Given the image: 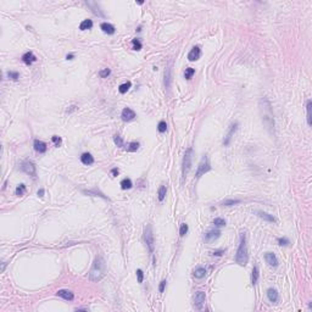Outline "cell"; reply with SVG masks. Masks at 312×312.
Wrapping results in <instances>:
<instances>
[{
	"label": "cell",
	"mask_w": 312,
	"mask_h": 312,
	"mask_svg": "<svg viewBox=\"0 0 312 312\" xmlns=\"http://www.w3.org/2000/svg\"><path fill=\"white\" fill-rule=\"evenodd\" d=\"M260 112H261V118L262 123L264 124L266 129L273 134L274 133V118H273V112H272V105L267 98H262L260 100Z\"/></svg>",
	"instance_id": "cell-1"
},
{
	"label": "cell",
	"mask_w": 312,
	"mask_h": 312,
	"mask_svg": "<svg viewBox=\"0 0 312 312\" xmlns=\"http://www.w3.org/2000/svg\"><path fill=\"white\" fill-rule=\"evenodd\" d=\"M106 274V262L101 256H98L94 260V263L89 272V279L91 282H99Z\"/></svg>",
	"instance_id": "cell-2"
},
{
	"label": "cell",
	"mask_w": 312,
	"mask_h": 312,
	"mask_svg": "<svg viewBox=\"0 0 312 312\" xmlns=\"http://www.w3.org/2000/svg\"><path fill=\"white\" fill-rule=\"evenodd\" d=\"M235 261L239 263L240 266H245L249 261V255H247V245H246V235L245 233L241 234L240 237V244L238 247V251L235 255Z\"/></svg>",
	"instance_id": "cell-3"
},
{
	"label": "cell",
	"mask_w": 312,
	"mask_h": 312,
	"mask_svg": "<svg viewBox=\"0 0 312 312\" xmlns=\"http://www.w3.org/2000/svg\"><path fill=\"white\" fill-rule=\"evenodd\" d=\"M192 161H193V149L189 148V149H186V151L184 154V157H183V165H182L183 178H185L186 176H188L189 171L192 168Z\"/></svg>",
	"instance_id": "cell-4"
},
{
	"label": "cell",
	"mask_w": 312,
	"mask_h": 312,
	"mask_svg": "<svg viewBox=\"0 0 312 312\" xmlns=\"http://www.w3.org/2000/svg\"><path fill=\"white\" fill-rule=\"evenodd\" d=\"M209 171H211V165H210L209 157L205 155L204 157H202V160L200 161L199 166H198V171H196L195 177H196V178H200L202 175H205L206 172H209Z\"/></svg>",
	"instance_id": "cell-5"
},
{
	"label": "cell",
	"mask_w": 312,
	"mask_h": 312,
	"mask_svg": "<svg viewBox=\"0 0 312 312\" xmlns=\"http://www.w3.org/2000/svg\"><path fill=\"white\" fill-rule=\"evenodd\" d=\"M144 241L146 246L149 247V251L154 253V234H152V228L150 224H148L144 229Z\"/></svg>",
	"instance_id": "cell-6"
},
{
	"label": "cell",
	"mask_w": 312,
	"mask_h": 312,
	"mask_svg": "<svg viewBox=\"0 0 312 312\" xmlns=\"http://www.w3.org/2000/svg\"><path fill=\"white\" fill-rule=\"evenodd\" d=\"M21 169L25 173L29 175V176H36L37 175V169H36V165L30 161H25L21 165Z\"/></svg>",
	"instance_id": "cell-7"
},
{
	"label": "cell",
	"mask_w": 312,
	"mask_h": 312,
	"mask_svg": "<svg viewBox=\"0 0 312 312\" xmlns=\"http://www.w3.org/2000/svg\"><path fill=\"white\" fill-rule=\"evenodd\" d=\"M205 300H206V294L204 291H198L195 293V296H194V306L196 308H201L202 305L205 304Z\"/></svg>",
	"instance_id": "cell-8"
},
{
	"label": "cell",
	"mask_w": 312,
	"mask_h": 312,
	"mask_svg": "<svg viewBox=\"0 0 312 312\" xmlns=\"http://www.w3.org/2000/svg\"><path fill=\"white\" fill-rule=\"evenodd\" d=\"M135 116H137L135 112L132 110V108H129V107H124L123 110H122V114H121V117H122V120H123L124 122H129V121L134 120Z\"/></svg>",
	"instance_id": "cell-9"
},
{
	"label": "cell",
	"mask_w": 312,
	"mask_h": 312,
	"mask_svg": "<svg viewBox=\"0 0 312 312\" xmlns=\"http://www.w3.org/2000/svg\"><path fill=\"white\" fill-rule=\"evenodd\" d=\"M264 260H266V262L272 267H277L278 266V259H277V256L273 253H266V254H264Z\"/></svg>",
	"instance_id": "cell-10"
},
{
	"label": "cell",
	"mask_w": 312,
	"mask_h": 312,
	"mask_svg": "<svg viewBox=\"0 0 312 312\" xmlns=\"http://www.w3.org/2000/svg\"><path fill=\"white\" fill-rule=\"evenodd\" d=\"M238 129V123H234V124H232V126L229 127V131H228V134L226 135V139L223 140V144H224V146H227V145H229V143H230V139H232V137H233V134L235 133V131Z\"/></svg>",
	"instance_id": "cell-11"
},
{
	"label": "cell",
	"mask_w": 312,
	"mask_h": 312,
	"mask_svg": "<svg viewBox=\"0 0 312 312\" xmlns=\"http://www.w3.org/2000/svg\"><path fill=\"white\" fill-rule=\"evenodd\" d=\"M220 235H221V232L220 230H210V232H207L206 234H205V237H204V239H205V241L206 243H211V241H213L215 239H217V238H220Z\"/></svg>",
	"instance_id": "cell-12"
},
{
	"label": "cell",
	"mask_w": 312,
	"mask_h": 312,
	"mask_svg": "<svg viewBox=\"0 0 312 312\" xmlns=\"http://www.w3.org/2000/svg\"><path fill=\"white\" fill-rule=\"evenodd\" d=\"M171 83H172V67H171V65H169L165 70V87L167 89H169Z\"/></svg>",
	"instance_id": "cell-13"
},
{
	"label": "cell",
	"mask_w": 312,
	"mask_h": 312,
	"mask_svg": "<svg viewBox=\"0 0 312 312\" xmlns=\"http://www.w3.org/2000/svg\"><path fill=\"white\" fill-rule=\"evenodd\" d=\"M200 56H201V50H200L199 46H194V48L190 50V53L188 54L189 61H196V60L200 59Z\"/></svg>",
	"instance_id": "cell-14"
},
{
	"label": "cell",
	"mask_w": 312,
	"mask_h": 312,
	"mask_svg": "<svg viewBox=\"0 0 312 312\" xmlns=\"http://www.w3.org/2000/svg\"><path fill=\"white\" fill-rule=\"evenodd\" d=\"M22 61L25 62L26 65H32L34 61H37V57H36V55H34L32 51H27L26 54H23Z\"/></svg>",
	"instance_id": "cell-15"
},
{
	"label": "cell",
	"mask_w": 312,
	"mask_h": 312,
	"mask_svg": "<svg viewBox=\"0 0 312 312\" xmlns=\"http://www.w3.org/2000/svg\"><path fill=\"white\" fill-rule=\"evenodd\" d=\"M57 295L60 296V298H62V299L67 300V301H72V300L74 299V295H73V293H72V291H70V290H65V289L59 290V291H57Z\"/></svg>",
	"instance_id": "cell-16"
},
{
	"label": "cell",
	"mask_w": 312,
	"mask_h": 312,
	"mask_svg": "<svg viewBox=\"0 0 312 312\" xmlns=\"http://www.w3.org/2000/svg\"><path fill=\"white\" fill-rule=\"evenodd\" d=\"M81 161H82L83 165L89 166V165H93V163H94V157L91 156V154H89V152H84V154L81 156Z\"/></svg>",
	"instance_id": "cell-17"
},
{
	"label": "cell",
	"mask_w": 312,
	"mask_h": 312,
	"mask_svg": "<svg viewBox=\"0 0 312 312\" xmlns=\"http://www.w3.org/2000/svg\"><path fill=\"white\" fill-rule=\"evenodd\" d=\"M34 149H36V151L40 152V154H44L46 151V149H48V146H46V144L44 142L37 139V140H34Z\"/></svg>",
	"instance_id": "cell-18"
},
{
	"label": "cell",
	"mask_w": 312,
	"mask_h": 312,
	"mask_svg": "<svg viewBox=\"0 0 312 312\" xmlns=\"http://www.w3.org/2000/svg\"><path fill=\"white\" fill-rule=\"evenodd\" d=\"M100 28L103 29L104 33H107V34H114V33H115V27H114L111 23L104 22V23L100 25Z\"/></svg>",
	"instance_id": "cell-19"
},
{
	"label": "cell",
	"mask_w": 312,
	"mask_h": 312,
	"mask_svg": "<svg viewBox=\"0 0 312 312\" xmlns=\"http://www.w3.org/2000/svg\"><path fill=\"white\" fill-rule=\"evenodd\" d=\"M267 296H268V300L271 302H277L278 301V291L273 288H270L267 290Z\"/></svg>",
	"instance_id": "cell-20"
},
{
	"label": "cell",
	"mask_w": 312,
	"mask_h": 312,
	"mask_svg": "<svg viewBox=\"0 0 312 312\" xmlns=\"http://www.w3.org/2000/svg\"><path fill=\"white\" fill-rule=\"evenodd\" d=\"M256 213H257V216H259V217H261L262 220H264V221H268V222H276V218H274L272 215L267 213V212H263V211H257Z\"/></svg>",
	"instance_id": "cell-21"
},
{
	"label": "cell",
	"mask_w": 312,
	"mask_h": 312,
	"mask_svg": "<svg viewBox=\"0 0 312 312\" xmlns=\"http://www.w3.org/2000/svg\"><path fill=\"white\" fill-rule=\"evenodd\" d=\"M83 193H84V194H88V195H93V196H100V198H103V199H105V200H108L107 196H105L101 192H99V190H97V189H93V190H83Z\"/></svg>",
	"instance_id": "cell-22"
},
{
	"label": "cell",
	"mask_w": 312,
	"mask_h": 312,
	"mask_svg": "<svg viewBox=\"0 0 312 312\" xmlns=\"http://www.w3.org/2000/svg\"><path fill=\"white\" fill-rule=\"evenodd\" d=\"M91 27H93V21H91V20H84V21H82V23L79 25V29H81V30L91 29Z\"/></svg>",
	"instance_id": "cell-23"
},
{
	"label": "cell",
	"mask_w": 312,
	"mask_h": 312,
	"mask_svg": "<svg viewBox=\"0 0 312 312\" xmlns=\"http://www.w3.org/2000/svg\"><path fill=\"white\" fill-rule=\"evenodd\" d=\"M132 186H133V184H132V181H131L129 178H124V179L121 182V188H122L123 190L131 189Z\"/></svg>",
	"instance_id": "cell-24"
},
{
	"label": "cell",
	"mask_w": 312,
	"mask_h": 312,
	"mask_svg": "<svg viewBox=\"0 0 312 312\" xmlns=\"http://www.w3.org/2000/svg\"><path fill=\"white\" fill-rule=\"evenodd\" d=\"M131 87H132V83L131 82H126V83H123V84H121L118 87V91L121 93V94H126V93L129 90Z\"/></svg>",
	"instance_id": "cell-25"
},
{
	"label": "cell",
	"mask_w": 312,
	"mask_h": 312,
	"mask_svg": "<svg viewBox=\"0 0 312 312\" xmlns=\"http://www.w3.org/2000/svg\"><path fill=\"white\" fill-rule=\"evenodd\" d=\"M259 268L255 266L254 268H253V273H251V283H253V285H255L256 283H257V280H259Z\"/></svg>",
	"instance_id": "cell-26"
},
{
	"label": "cell",
	"mask_w": 312,
	"mask_h": 312,
	"mask_svg": "<svg viewBox=\"0 0 312 312\" xmlns=\"http://www.w3.org/2000/svg\"><path fill=\"white\" fill-rule=\"evenodd\" d=\"M205 274H206V270L204 268V267H199V268H196L195 271H194V277L195 278H202V277H205Z\"/></svg>",
	"instance_id": "cell-27"
},
{
	"label": "cell",
	"mask_w": 312,
	"mask_h": 312,
	"mask_svg": "<svg viewBox=\"0 0 312 312\" xmlns=\"http://www.w3.org/2000/svg\"><path fill=\"white\" fill-rule=\"evenodd\" d=\"M166 193H167V188L166 185H161L159 188V192H157V195H159V200L160 201H163L165 196H166Z\"/></svg>",
	"instance_id": "cell-28"
},
{
	"label": "cell",
	"mask_w": 312,
	"mask_h": 312,
	"mask_svg": "<svg viewBox=\"0 0 312 312\" xmlns=\"http://www.w3.org/2000/svg\"><path fill=\"white\" fill-rule=\"evenodd\" d=\"M239 202H240V200H238V199H228V200L222 201V205L223 206H233V205L239 204Z\"/></svg>",
	"instance_id": "cell-29"
},
{
	"label": "cell",
	"mask_w": 312,
	"mask_h": 312,
	"mask_svg": "<svg viewBox=\"0 0 312 312\" xmlns=\"http://www.w3.org/2000/svg\"><path fill=\"white\" fill-rule=\"evenodd\" d=\"M311 107H312V103L311 100H307V105H306V110H307V124L311 126Z\"/></svg>",
	"instance_id": "cell-30"
},
{
	"label": "cell",
	"mask_w": 312,
	"mask_h": 312,
	"mask_svg": "<svg viewBox=\"0 0 312 312\" xmlns=\"http://www.w3.org/2000/svg\"><path fill=\"white\" fill-rule=\"evenodd\" d=\"M194 74H195V70H194V68H192V67L185 68V71H184V77H185V79H190V78H192Z\"/></svg>",
	"instance_id": "cell-31"
},
{
	"label": "cell",
	"mask_w": 312,
	"mask_h": 312,
	"mask_svg": "<svg viewBox=\"0 0 312 312\" xmlns=\"http://www.w3.org/2000/svg\"><path fill=\"white\" fill-rule=\"evenodd\" d=\"M139 146H140V145H139L138 142H132V143H129L127 150H128L129 152H134V151H137V150L139 149Z\"/></svg>",
	"instance_id": "cell-32"
},
{
	"label": "cell",
	"mask_w": 312,
	"mask_h": 312,
	"mask_svg": "<svg viewBox=\"0 0 312 312\" xmlns=\"http://www.w3.org/2000/svg\"><path fill=\"white\" fill-rule=\"evenodd\" d=\"M7 77L10 78V79H12V81H17L20 78V73L16 72V71H9L7 72Z\"/></svg>",
	"instance_id": "cell-33"
},
{
	"label": "cell",
	"mask_w": 312,
	"mask_h": 312,
	"mask_svg": "<svg viewBox=\"0 0 312 312\" xmlns=\"http://www.w3.org/2000/svg\"><path fill=\"white\" fill-rule=\"evenodd\" d=\"M157 129H159L160 133H165V132L167 131V123H166L165 121L159 122V124H157Z\"/></svg>",
	"instance_id": "cell-34"
},
{
	"label": "cell",
	"mask_w": 312,
	"mask_h": 312,
	"mask_svg": "<svg viewBox=\"0 0 312 312\" xmlns=\"http://www.w3.org/2000/svg\"><path fill=\"white\" fill-rule=\"evenodd\" d=\"M25 192H26V185L25 184H20L17 188H16V195H19V196H22L23 194H25Z\"/></svg>",
	"instance_id": "cell-35"
},
{
	"label": "cell",
	"mask_w": 312,
	"mask_h": 312,
	"mask_svg": "<svg viewBox=\"0 0 312 312\" xmlns=\"http://www.w3.org/2000/svg\"><path fill=\"white\" fill-rule=\"evenodd\" d=\"M132 44H133V49H134V50L139 51L140 49H142V43H140L139 39H133V40H132Z\"/></svg>",
	"instance_id": "cell-36"
},
{
	"label": "cell",
	"mask_w": 312,
	"mask_h": 312,
	"mask_svg": "<svg viewBox=\"0 0 312 312\" xmlns=\"http://www.w3.org/2000/svg\"><path fill=\"white\" fill-rule=\"evenodd\" d=\"M213 224H215L216 227H223V226H226V221L223 220V218H215V220H213Z\"/></svg>",
	"instance_id": "cell-37"
},
{
	"label": "cell",
	"mask_w": 312,
	"mask_h": 312,
	"mask_svg": "<svg viewBox=\"0 0 312 312\" xmlns=\"http://www.w3.org/2000/svg\"><path fill=\"white\" fill-rule=\"evenodd\" d=\"M114 142H115V144H116L117 146L123 148V140H122V138H121L118 134H116V135L114 137Z\"/></svg>",
	"instance_id": "cell-38"
},
{
	"label": "cell",
	"mask_w": 312,
	"mask_h": 312,
	"mask_svg": "<svg viewBox=\"0 0 312 312\" xmlns=\"http://www.w3.org/2000/svg\"><path fill=\"white\" fill-rule=\"evenodd\" d=\"M186 232H188V224H186V223H182L181 229H179V235H181V237H184L185 234H186Z\"/></svg>",
	"instance_id": "cell-39"
},
{
	"label": "cell",
	"mask_w": 312,
	"mask_h": 312,
	"mask_svg": "<svg viewBox=\"0 0 312 312\" xmlns=\"http://www.w3.org/2000/svg\"><path fill=\"white\" fill-rule=\"evenodd\" d=\"M111 73V71H110V68H103V70H100V72H99V76L101 77V78H106L108 74Z\"/></svg>",
	"instance_id": "cell-40"
},
{
	"label": "cell",
	"mask_w": 312,
	"mask_h": 312,
	"mask_svg": "<svg viewBox=\"0 0 312 312\" xmlns=\"http://www.w3.org/2000/svg\"><path fill=\"white\" fill-rule=\"evenodd\" d=\"M137 278H138V283H143L144 280V273L142 270H137Z\"/></svg>",
	"instance_id": "cell-41"
},
{
	"label": "cell",
	"mask_w": 312,
	"mask_h": 312,
	"mask_svg": "<svg viewBox=\"0 0 312 312\" xmlns=\"http://www.w3.org/2000/svg\"><path fill=\"white\" fill-rule=\"evenodd\" d=\"M278 244H279V245H282V246H283V245L285 246V245H289L290 241H289L288 238H278Z\"/></svg>",
	"instance_id": "cell-42"
},
{
	"label": "cell",
	"mask_w": 312,
	"mask_h": 312,
	"mask_svg": "<svg viewBox=\"0 0 312 312\" xmlns=\"http://www.w3.org/2000/svg\"><path fill=\"white\" fill-rule=\"evenodd\" d=\"M51 140L54 142V144H55V146H60V144H61V138L60 137H57V135H54L53 138H51Z\"/></svg>",
	"instance_id": "cell-43"
},
{
	"label": "cell",
	"mask_w": 312,
	"mask_h": 312,
	"mask_svg": "<svg viewBox=\"0 0 312 312\" xmlns=\"http://www.w3.org/2000/svg\"><path fill=\"white\" fill-rule=\"evenodd\" d=\"M166 280H162V282L160 283V287H159V291L160 293H163V290H165V287H166Z\"/></svg>",
	"instance_id": "cell-44"
},
{
	"label": "cell",
	"mask_w": 312,
	"mask_h": 312,
	"mask_svg": "<svg viewBox=\"0 0 312 312\" xmlns=\"http://www.w3.org/2000/svg\"><path fill=\"white\" fill-rule=\"evenodd\" d=\"M118 173H120V172H118V168H112V169H111V176H112V177H117Z\"/></svg>",
	"instance_id": "cell-45"
},
{
	"label": "cell",
	"mask_w": 312,
	"mask_h": 312,
	"mask_svg": "<svg viewBox=\"0 0 312 312\" xmlns=\"http://www.w3.org/2000/svg\"><path fill=\"white\" fill-rule=\"evenodd\" d=\"M77 110V106H74V105H72V106H70V108H67V114H71V112H73V111H76Z\"/></svg>",
	"instance_id": "cell-46"
},
{
	"label": "cell",
	"mask_w": 312,
	"mask_h": 312,
	"mask_svg": "<svg viewBox=\"0 0 312 312\" xmlns=\"http://www.w3.org/2000/svg\"><path fill=\"white\" fill-rule=\"evenodd\" d=\"M223 253H224V250H218V251H215L213 255H215V256H221Z\"/></svg>",
	"instance_id": "cell-47"
},
{
	"label": "cell",
	"mask_w": 312,
	"mask_h": 312,
	"mask_svg": "<svg viewBox=\"0 0 312 312\" xmlns=\"http://www.w3.org/2000/svg\"><path fill=\"white\" fill-rule=\"evenodd\" d=\"M38 196H39V198H43V196H44V189H39V190H38Z\"/></svg>",
	"instance_id": "cell-48"
},
{
	"label": "cell",
	"mask_w": 312,
	"mask_h": 312,
	"mask_svg": "<svg viewBox=\"0 0 312 312\" xmlns=\"http://www.w3.org/2000/svg\"><path fill=\"white\" fill-rule=\"evenodd\" d=\"M73 57H74V55H73V54H68V55L66 56V59H67V60H73Z\"/></svg>",
	"instance_id": "cell-49"
},
{
	"label": "cell",
	"mask_w": 312,
	"mask_h": 312,
	"mask_svg": "<svg viewBox=\"0 0 312 312\" xmlns=\"http://www.w3.org/2000/svg\"><path fill=\"white\" fill-rule=\"evenodd\" d=\"M5 267H6V263L4 262V263H3V268H1V271H4V270H5Z\"/></svg>",
	"instance_id": "cell-50"
}]
</instances>
